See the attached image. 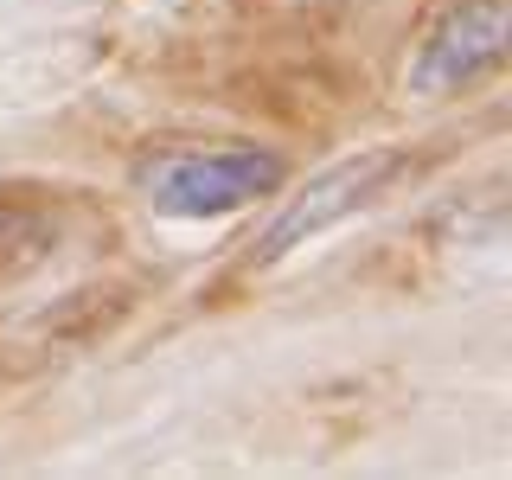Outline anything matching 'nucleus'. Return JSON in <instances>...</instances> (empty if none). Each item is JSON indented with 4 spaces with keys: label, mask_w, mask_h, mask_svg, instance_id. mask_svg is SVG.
Here are the masks:
<instances>
[{
    "label": "nucleus",
    "mask_w": 512,
    "mask_h": 480,
    "mask_svg": "<svg viewBox=\"0 0 512 480\" xmlns=\"http://www.w3.org/2000/svg\"><path fill=\"white\" fill-rule=\"evenodd\" d=\"M512 52V0H455L436 26L423 32L410 58L416 96H455L493 77Z\"/></svg>",
    "instance_id": "nucleus-3"
},
{
    "label": "nucleus",
    "mask_w": 512,
    "mask_h": 480,
    "mask_svg": "<svg viewBox=\"0 0 512 480\" xmlns=\"http://www.w3.org/2000/svg\"><path fill=\"white\" fill-rule=\"evenodd\" d=\"M288 180V160L269 148H160L135 167V192L167 218H224L256 205Z\"/></svg>",
    "instance_id": "nucleus-1"
},
{
    "label": "nucleus",
    "mask_w": 512,
    "mask_h": 480,
    "mask_svg": "<svg viewBox=\"0 0 512 480\" xmlns=\"http://www.w3.org/2000/svg\"><path fill=\"white\" fill-rule=\"evenodd\" d=\"M58 250V218L32 199H0V282L39 269Z\"/></svg>",
    "instance_id": "nucleus-4"
},
{
    "label": "nucleus",
    "mask_w": 512,
    "mask_h": 480,
    "mask_svg": "<svg viewBox=\"0 0 512 480\" xmlns=\"http://www.w3.org/2000/svg\"><path fill=\"white\" fill-rule=\"evenodd\" d=\"M404 173H410V154H397V148H365V154L340 160V167L314 173V180L301 186L276 218H269V231L256 237L250 263L263 269V263H282V256H295L301 244H314L320 231H333V224H346L352 212H365L372 199H384V192L404 180Z\"/></svg>",
    "instance_id": "nucleus-2"
}]
</instances>
